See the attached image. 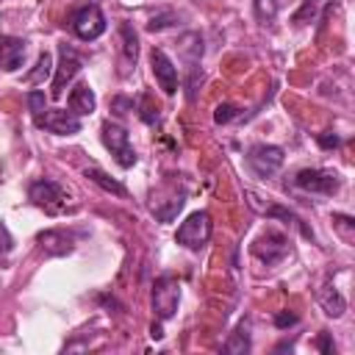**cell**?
Returning <instances> with one entry per match:
<instances>
[{
    "mask_svg": "<svg viewBox=\"0 0 355 355\" xmlns=\"http://www.w3.org/2000/svg\"><path fill=\"white\" fill-rule=\"evenodd\" d=\"M100 139H103L105 150L114 155V161H116L122 169H130V166L136 164V150H133V144H130L128 130H125L119 122L105 119V122L100 125Z\"/></svg>",
    "mask_w": 355,
    "mask_h": 355,
    "instance_id": "cell-1",
    "label": "cell"
},
{
    "mask_svg": "<svg viewBox=\"0 0 355 355\" xmlns=\"http://www.w3.org/2000/svg\"><path fill=\"white\" fill-rule=\"evenodd\" d=\"M211 230H214L211 214H208V211H194V214H189V216L180 222V227H178V233H175V241H178L180 247H186V250H200V247L208 244Z\"/></svg>",
    "mask_w": 355,
    "mask_h": 355,
    "instance_id": "cell-2",
    "label": "cell"
},
{
    "mask_svg": "<svg viewBox=\"0 0 355 355\" xmlns=\"http://www.w3.org/2000/svg\"><path fill=\"white\" fill-rule=\"evenodd\" d=\"M178 302H180V283L175 277H158L153 283V311L161 322L172 319L178 313Z\"/></svg>",
    "mask_w": 355,
    "mask_h": 355,
    "instance_id": "cell-3",
    "label": "cell"
},
{
    "mask_svg": "<svg viewBox=\"0 0 355 355\" xmlns=\"http://www.w3.org/2000/svg\"><path fill=\"white\" fill-rule=\"evenodd\" d=\"M105 28H108L105 14H103L100 6H94V3H89V6H83V8H78V11L72 14V31H75V36L83 39V42H92V39L103 36Z\"/></svg>",
    "mask_w": 355,
    "mask_h": 355,
    "instance_id": "cell-4",
    "label": "cell"
},
{
    "mask_svg": "<svg viewBox=\"0 0 355 355\" xmlns=\"http://www.w3.org/2000/svg\"><path fill=\"white\" fill-rule=\"evenodd\" d=\"M283 161H286V153L277 144H255L247 150V164L258 178L275 175L283 166Z\"/></svg>",
    "mask_w": 355,
    "mask_h": 355,
    "instance_id": "cell-5",
    "label": "cell"
},
{
    "mask_svg": "<svg viewBox=\"0 0 355 355\" xmlns=\"http://www.w3.org/2000/svg\"><path fill=\"white\" fill-rule=\"evenodd\" d=\"M28 197H31L33 205L44 208L47 214H58V211L64 208V202H67L64 189H61L55 180H47V178L33 180V183L28 186Z\"/></svg>",
    "mask_w": 355,
    "mask_h": 355,
    "instance_id": "cell-6",
    "label": "cell"
},
{
    "mask_svg": "<svg viewBox=\"0 0 355 355\" xmlns=\"http://www.w3.org/2000/svg\"><path fill=\"white\" fill-rule=\"evenodd\" d=\"M294 186L313 194H336L341 180L336 172H327V169H300L294 175Z\"/></svg>",
    "mask_w": 355,
    "mask_h": 355,
    "instance_id": "cell-7",
    "label": "cell"
},
{
    "mask_svg": "<svg viewBox=\"0 0 355 355\" xmlns=\"http://www.w3.org/2000/svg\"><path fill=\"white\" fill-rule=\"evenodd\" d=\"M252 252H255V258H261L266 266H275V263H280V261L288 255V239H286L280 230H266V233H261V236L255 239Z\"/></svg>",
    "mask_w": 355,
    "mask_h": 355,
    "instance_id": "cell-8",
    "label": "cell"
},
{
    "mask_svg": "<svg viewBox=\"0 0 355 355\" xmlns=\"http://www.w3.org/2000/svg\"><path fill=\"white\" fill-rule=\"evenodd\" d=\"M36 125L50 130V133H58V136H75L80 133V116L67 111V108H50L44 111L42 116H36Z\"/></svg>",
    "mask_w": 355,
    "mask_h": 355,
    "instance_id": "cell-9",
    "label": "cell"
},
{
    "mask_svg": "<svg viewBox=\"0 0 355 355\" xmlns=\"http://www.w3.org/2000/svg\"><path fill=\"white\" fill-rule=\"evenodd\" d=\"M150 67H153V75H155L161 92L172 97V94L178 92V67H175V61L166 55V50L153 47V53H150Z\"/></svg>",
    "mask_w": 355,
    "mask_h": 355,
    "instance_id": "cell-10",
    "label": "cell"
},
{
    "mask_svg": "<svg viewBox=\"0 0 355 355\" xmlns=\"http://www.w3.org/2000/svg\"><path fill=\"white\" fill-rule=\"evenodd\" d=\"M80 72V58H78V53L72 50V47H67V44H61L58 47V69H55V78H53V97H61L64 94V89H67V83L75 78Z\"/></svg>",
    "mask_w": 355,
    "mask_h": 355,
    "instance_id": "cell-11",
    "label": "cell"
},
{
    "mask_svg": "<svg viewBox=\"0 0 355 355\" xmlns=\"http://www.w3.org/2000/svg\"><path fill=\"white\" fill-rule=\"evenodd\" d=\"M25 61V39L17 36H0V69L14 72Z\"/></svg>",
    "mask_w": 355,
    "mask_h": 355,
    "instance_id": "cell-12",
    "label": "cell"
},
{
    "mask_svg": "<svg viewBox=\"0 0 355 355\" xmlns=\"http://www.w3.org/2000/svg\"><path fill=\"white\" fill-rule=\"evenodd\" d=\"M316 300H319V305L324 308V313L333 316V319L344 316V311H347V300H344L341 291L333 286V277H324V283H322L319 291H316Z\"/></svg>",
    "mask_w": 355,
    "mask_h": 355,
    "instance_id": "cell-13",
    "label": "cell"
},
{
    "mask_svg": "<svg viewBox=\"0 0 355 355\" xmlns=\"http://www.w3.org/2000/svg\"><path fill=\"white\" fill-rule=\"evenodd\" d=\"M39 244H42V250L47 255H67L75 247L72 236H67L64 230H44V233H39Z\"/></svg>",
    "mask_w": 355,
    "mask_h": 355,
    "instance_id": "cell-14",
    "label": "cell"
},
{
    "mask_svg": "<svg viewBox=\"0 0 355 355\" xmlns=\"http://www.w3.org/2000/svg\"><path fill=\"white\" fill-rule=\"evenodd\" d=\"M97 108V97L94 92L89 89V83H78L72 92H69V111L78 114V116H86Z\"/></svg>",
    "mask_w": 355,
    "mask_h": 355,
    "instance_id": "cell-15",
    "label": "cell"
},
{
    "mask_svg": "<svg viewBox=\"0 0 355 355\" xmlns=\"http://www.w3.org/2000/svg\"><path fill=\"white\" fill-rule=\"evenodd\" d=\"M86 178H89L92 183H97L103 191H108V194H116V197H128V189H125L119 180H114L108 172L97 169V166H89V169H86Z\"/></svg>",
    "mask_w": 355,
    "mask_h": 355,
    "instance_id": "cell-16",
    "label": "cell"
},
{
    "mask_svg": "<svg viewBox=\"0 0 355 355\" xmlns=\"http://www.w3.org/2000/svg\"><path fill=\"white\" fill-rule=\"evenodd\" d=\"M119 36H122V55H125V61L128 64H136V58H139V36H136L133 25L130 22H122L119 25Z\"/></svg>",
    "mask_w": 355,
    "mask_h": 355,
    "instance_id": "cell-17",
    "label": "cell"
},
{
    "mask_svg": "<svg viewBox=\"0 0 355 355\" xmlns=\"http://www.w3.org/2000/svg\"><path fill=\"white\" fill-rule=\"evenodd\" d=\"M50 72H53V55H50L47 50H42V53H39V58H36L33 72H28V75H25V80H28L31 86H39V83H44V80L50 78Z\"/></svg>",
    "mask_w": 355,
    "mask_h": 355,
    "instance_id": "cell-18",
    "label": "cell"
},
{
    "mask_svg": "<svg viewBox=\"0 0 355 355\" xmlns=\"http://www.w3.org/2000/svg\"><path fill=\"white\" fill-rule=\"evenodd\" d=\"M225 352H230V355H244V352H250V336H247V327H244V324L225 341Z\"/></svg>",
    "mask_w": 355,
    "mask_h": 355,
    "instance_id": "cell-19",
    "label": "cell"
},
{
    "mask_svg": "<svg viewBox=\"0 0 355 355\" xmlns=\"http://www.w3.org/2000/svg\"><path fill=\"white\" fill-rule=\"evenodd\" d=\"M252 11H255L258 22L269 25L277 17V0H252Z\"/></svg>",
    "mask_w": 355,
    "mask_h": 355,
    "instance_id": "cell-20",
    "label": "cell"
},
{
    "mask_svg": "<svg viewBox=\"0 0 355 355\" xmlns=\"http://www.w3.org/2000/svg\"><path fill=\"white\" fill-rule=\"evenodd\" d=\"M319 3H322V0H305V3H302V8H300L294 17H291V22H294V25H308V22L316 17Z\"/></svg>",
    "mask_w": 355,
    "mask_h": 355,
    "instance_id": "cell-21",
    "label": "cell"
},
{
    "mask_svg": "<svg viewBox=\"0 0 355 355\" xmlns=\"http://www.w3.org/2000/svg\"><path fill=\"white\" fill-rule=\"evenodd\" d=\"M239 116V108L233 105V103H222V105H216V111H214V122L216 125H227L230 119H236Z\"/></svg>",
    "mask_w": 355,
    "mask_h": 355,
    "instance_id": "cell-22",
    "label": "cell"
},
{
    "mask_svg": "<svg viewBox=\"0 0 355 355\" xmlns=\"http://www.w3.org/2000/svg\"><path fill=\"white\" fill-rule=\"evenodd\" d=\"M28 108H31L33 119H36V116H42V114L47 111V108H44V92H39V89L28 92Z\"/></svg>",
    "mask_w": 355,
    "mask_h": 355,
    "instance_id": "cell-23",
    "label": "cell"
},
{
    "mask_svg": "<svg viewBox=\"0 0 355 355\" xmlns=\"http://www.w3.org/2000/svg\"><path fill=\"white\" fill-rule=\"evenodd\" d=\"M333 225L338 227L341 239L349 244V241H352V219H349V216H344V214H336V216H333Z\"/></svg>",
    "mask_w": 355,
    "mask_h": 355,
    "instance_id": "cell-24",
    "label": "cell"
},
{
    "mask_svg": "<svg viewBox=\"0 0 355 355\" xmlns=\"http://www.w3.org/2000/svg\"><path fill=\"white\" fill-rule=\"evenodd\" d=\"M11 250H14V239H11L8 227L0 222V255H8Z\"/></svg>",
    "mask_w": 355,
    "mask_h": 355,
    "instance_id": "cell-25",
    "label": "cell"
},
{
    "mask_svg": "<svg viewBox=\"0 0 355 355\" xmlns=\"http://www.w3.org/2000/svg\"><path fill=\"white\" fill-rule=\"evenodd\" d=\"M316 141H319V147H324V150H333V147H338V144H341V139H338L336 133H319V136H316Z\"/></svg>",
    "mask_w": 355,
    "mask_h": 355,
    "instance_id": "cell-26",
    "label": "cell"
},
{
    "mask_svg": "<svg viewBox=\"0 0 355 355\" xmlns=\"http://www.w3.org/2000/svg\"><path fill=\"white\" fill-rule=\"evenodd\" d=\"M316 347H319V352H324V355H333V352H336V347L330 344V333H327V330H322V333H319Z\"/></svg>",
    "mask_w": 355,
    "mask_h": 355,
    "instance_id": "cell-27",
    "label": "cell"
},
{
    "mask_svg": "<svg viewBox=\"0 0 355 355\" xmlns=\"http://www.w3.org/2000/svg\"><path fill=\"white\" fill-rule=\"evenodd\" d=\"M275 324L283 330V327H291V324H297V313H288V311H280L277 316H275Z\"/></svg>",
    "mask_w": 355,
    "mask_h": 355,
    "instance_id": "cell-28",
    "label": "cell"
},
{
    "mask_svg": "<svg viewBox=\"0 0 355 355\" xmlns=\"http://www.w3.org/2000/svg\"><path fill=\"white\" fill-rule=\"evenodd\" d=\"M161 336H164V333H161V327H158V324H153V338H161Z\"/></svg>",
    "mask_w": 355,
    "mask_h": 355,
    "instance_id": "cell-29",
    "label": "cell"
}]
</instances>
